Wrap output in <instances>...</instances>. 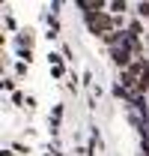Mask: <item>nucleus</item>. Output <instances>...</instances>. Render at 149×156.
Segmentation results:
<instances>
[{
  "label": "nucleus",
  "instance_id": "f257e3e1",
  "mask_svg": "<svg viewBox=\"0 0 149 156\" xmlns=\"http://www.w3.org/2000/svg\"><path fill=\"white\" fill-rule=\"evenodd\" d=\"M84 21H87L90 36H95V39H101L108 30H113V27H119V24H116V15H113L111 9H95L90 15H84Z\"/></svg>",
  "mask_w": 149,
  "mask_h": 156
},
{
  "label": "nucleus",
  "instance_id": "f03ea898",
  "mask_svg": "<svg viewBox=\"0 0 149 156\" xmlns=\"http://www.w3.org/2000/svg\"><path fill=\"white\" fill-rule=\"evenodd\" d=\"M108 51H111V60H113V66H119V69H125V66H128L131 60L137 57V54H134V48L128 45V36H125V42H119V45H111Z\"/></svg>",
  "mask_w": 149,
  "mask_h": 156
},
{
  "label": "nucleus",
  "instance_id": "7ed1b4c3",
  "mask_svg": "<svg viewBox=\"0 0 149 156\" xmlns=\"http://www.w3.org/2000/svg\"><path fill=\"white\" fill-rule=\"evenodd\" d=\"M125 36H128V30H125V27H113V30H108V33L101 36V42L111 48V45H119V42H125Z\"/></svg>",
  "mask_w": 149,
  "mask_h": 156
},
{
  "label": "nucleus",
  "instance_id": "20e7f679",
  "mask_svg": "<svg viewBox=\"0 0 149 156\" xmlns=\"http://www.w3.org/2000/svg\"><path fill=\"white\" fill-rule=\"evenodd\" d=\"M45 21H48V39H57V36H60V30H63V27H60V18H57V12H48Z\"/></svg>",
  "mask_w": 149,
  "mask_h": 156
},
{
  "label": "nucleus",
  "instance_id": "39448f33",
  "mask_svg": "<svg viewBox=\"0 0 149 156\" xmlns=\"http://www.w3.org/2000/svg\"><path fill=\"white\" fill-rule=\"evenodd\" d=\"M60 123H63V105H54V111H51V135L54 138L60 132Z\"/></svg>",
  "mask_w": 149,
  "mask_h": 156
},
{
  "label": "nucleus",
  "instance_id": "423d86ee",
  "mask_svg": "<svg viewBox=\"0 0 149 156\" xmlns=\"http://www.w3.org/2000/svg\"><path fill=\"white\" fill-rule=\"evenodd\" d=\"M119 81H122V84H125L128 90H134V87H137V75L131 72L128 66H125V69H119Z\"/></svg>",
  "mask_w": 149,
  "mask_h": 156
},
{
  "label": "nucleus",
  "instance_id": "0eeeda50",
  "mask_svg": "<svg viewBox=\"0 0 149 156\" xmlns=\"http://www.w3.org/2000/svg\"><path fill=\"white\" fill-rule=\"evenodd\" d=\"M33 42H36V30H33V27H24L18 33V45H30V48H33Z\"/></svg>",
  "mask_w": 149,
  "mask_h": 156
},
{
  "label": "nucleus",
  "instance_id": "6e6552de",
  "mask_svg": "<svg viewBox=\"0 0 149 156\" xmlns=\"http://www.w3.org/2000/svg\"><path fill=\"white\" fill-rule=\"evenodd\" d=\"M108 9H111L113 15H125V9H128V3H125V0H111V6H108Z\"/></svg>",
  "mask_w": 149,
  "mask_h": 156
},
{
  "label": "nucleus",
  "instance_id": "1a4fd4ad",
  "mask_svg": "<svg viewBox=\"0 0 149 156\" xmlns=\"http://www.w3.org/2000/svg\"><path fill=\"white\" fill-rule=\"evenodd\" d=\"M128 33H131V36H143V21L134 18V21L128 24Z\"/></svg>",
  "mask_w": 149,
  "mask_h": 156
},
{
  "label": "nucleus",
  "instance_id": "9d476101",
  "mask_svg": "<svg viewBox=\"0 0 149 156\" xmlns=\"http://www.w3.org/2000/svg\"><path fill=\"white\" fill-rule=\"evenodd\" d=\"M27 72H30V63H27V60H18V63H15V75L24 78Z\"/></svg>",
  "mask_w": 149,
  "mask_h": 156
},
{
  "label": "nucleus",
  "instance_id": "9b49d317",
  "mask_svg": "<svg viewBox=\"0 0 149 156\" xmlns=\"http://www.w3.org/2000/svg\"><path fill=\"white\" fill-rule=\"evenodd\" d=\"M18 57L30 63V60H33V48H30V45H18Z\"/></svg>",
  "mask_w": 149,
  "mask_h": 156
},
{
  "label": "nucleus",
  "instance_id": "f8f14e48",
  "mask_svg": "<svg viewBox=\"0 0 149 156\" xmlns=\"http://www.w3.org/2000/svg\"><path fill=\"white\" fill-rule=\"evenodd\" d=\"M137 15L140 18H149V0H140L137 3Z\"/></svg>",
  "mask_w": 149,
  "mask_h": 156
},
{
  "label": "nucleus",
  "instance_id": "ddd939ff",
  "mask_svg": "<svg viewBox=\"0 0 149 156\" xmlns=\"http://www.w3.org/2000/svg\"><path fill=\"white\" fill-rule=\"evenodd\" d=\"M51 75H54V78H63V75H66V66H63V63H54V66H51Z\"/></svg>",
  "mask_w": 149,
  "mask_h": 156
},
{
  "label": "nucleus",
  "instance_id": "4468645a",
  "mask_svg": "<svg viewBox=\"0 0 149 156\" xmlns=\"http://www.w3.org/2000/svg\"><path fill=\"white\" fill-rule=\"evenodd\" d=\"M12 105H27V99H24L21 90H12Z\"/></svg>",
  "mask_w": 149,
  "mask_h": 156
},
{
  "label": "nucleus",
  "instance_id": "2eb2a0df",
  "mask_svg": "<svg viewBox=\"0 0 149 156\" xmlns=\"http://www.w3.org/2000/svg\"><path fill=\"white\" fill-rule=\"evenodd\" d=\"M66 90H69V93H78V75H74V72H72V78H69V84H66Z\"/></svg>",
  "mask_w": 149,
  "mask_h": 156
},
{
  "label": "nucleus",
  "instance_id": "dca6fc26",
  "mask_svg": "<svg viewBox=\"0 0 149 156\" xmlns=\"http://www.w3.org/2000/svg\"><path fill=\"white\" fill-rule=\"evenodd\" d=\"M15 81H18V75H15V78H3V90L12 93V90H15Z\"/></svg>",
  "mask_w": 149,
  "mask_h": 156
},
{
  "label": "nucleus",
  "instance_id": "f3484780",
  "mask_svg": "<svg viewBox=\"0 0 149 156\" xmlns=\"http://www.w3.org/2000/svg\"><path fill=\"white\" fill-rule=\"evenodd\" d=\"M63 54H54V51H51V54H48V66H54V63H63Z\"/></svg>",
  "mask_w": 149,
  "mask_h": 156
},
{
  "label": "nucleus",
  "instance_id": "a211bd4d",
  "mask_svg": "<svg viewBox=\"0 0 149 156\" xmlns=\"http://www.w3.org/2000/svg\"><path fill=\"white\" fill-rule=\"evenodd\" d=\"M3 24H6V30H18V24H15V18H12V15H6V18H3Z\"/></svg>",
  "mask_w": 149,
  "mask_h": 156
},
{
  "label": "nucleus",
  "instance_id": "6ab92c4d",
  "mask_svg": "<svg viewBox=\"0 0 149 156\" xmlns=\"http://www.w3.org/2000/svg\"><path fill=\"white\" fill-rule=\"evenodd\" d=\"M12 147H15V153H30V147H27V144H21V141H15Z\"/></svg>",
  "mask_w": 149,
  "mask_h": 156
},
{
  "label": "nucleus",
  "instance_id": "aec40b11",
  "mask_svg": "<svg viewBox=\"0 0 149 156\" xmlns=\"http://www.w3.org/2000/svg\"><path fill=\"white\" fill-rule=\"evenodd\" d=\"M0 156H15V147H6V150H3Z\"/></svg>",
  "mask_w": 149,
  "mask_h": 156
},
{
  "label": "nucleus",
  "instance_id": "412c9836",
  "mask_svg": "<svg viewBox=\"0 0 149 156\" xmlns=\"http://www.w3.org/2000/svg\"><path fill=\"white\" fill-rule=\"evenodd\" d=\"M54 156H66V153H63V150H57V147H54Z\"/></svg>",
  "mask_w": 149,
  "mask_h": 156
}]
</instances>
